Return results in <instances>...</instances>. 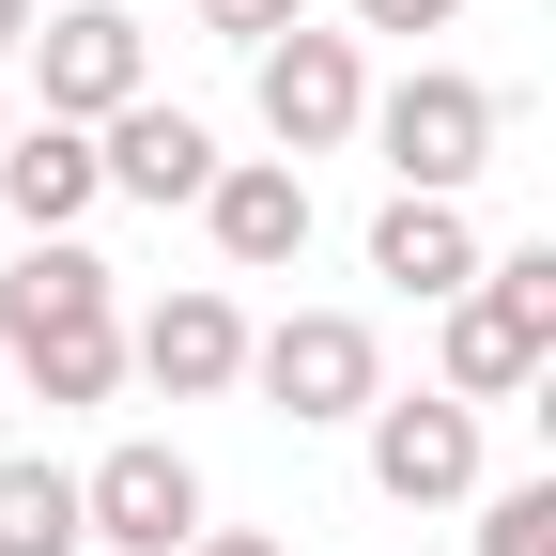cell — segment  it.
<instances>
[{"label": "cell", "mask_w": 556, "mask_h": 556, "mask_svg": "<svg viewBox=\"0 0 556 556\" xmlns=\"http://www.w3.org/2000/svg\"><path fill=\"white\" fill-rule=\"evenodd\" d=\"M0 155H16V109H0Z\"/></svg>", "instance_id": "obj_22"}, {"label": "cell", "mask_w": 556, "mask_h": 556, "mask_svg": "<svg viewBox=\"0 0 556 556\" xmlns=\"http://www.w3.org/2000/svg\"><path fill=\"white\" fill-rule=\"evenodd\" d=\"M0 356L31 371V402H109L139 371V325H124L109 263L78 232H31L16 263H0Z\"/></svg>", "instance_id": "obj_1"}, {"label": "cell", "mask_w": 556, "mask_h": 556, "mask_svg": "<svg viewBox=\"0 0 556 556\" xmlns=\"http://www.w3.org/2000/svg\"><path fill=\"white\" fill-rule=\"evenodd\" d=\"M371 278H387V294H417V309H464L495 263H479L464 201H433V186H387V217H371Z\"/></svg>", "instance_id": "obj_9"}, {"label": "cell", "mask_w": 556, "mask_h": 556, "mask_svg": "<svg viewBox=\"0 0 556 556\" xmlns=\"http://www.w3.org/2000/svg\"><path fill=\"white\" fill-rule=\"evenodd\" d=\"M340 16H356V31H402V47H417V31H448L464 0H340Z\"/></svg>", "instance_id": "obj_18"}, {"label": "cell", "mask_w": 556, "mask_h": 556, "mask_svg": "<svg viewBox=\"0 0 556 556\" xmlns=\"http://www.w3.org/2000/svg\"><path fill=\"white\" fill-rule=\"evenodd\" d=\"M31 78H47L62 124H124V109H139V16H124V0L47 16V31H31Z\"/></svg>", "instance_id": "obj_8"}, {"label": "cell", "mask_w": 556, "mask_h": 556, "mask_svg": "<svg viewBox=\"0 0 556 556\" xmlns=\"http://www.w3.org/2000/svg\"><path fill=\"white\" fill-rule=\"evenodd\" d=\"M186 556H294V541H263V526H201Z\"/></svg>", "instance_id": "obj_19"}, {"label": "cell", "mask_w": 556, "mask_h": 556, "mask_svg": "<svg viewBox=\"0 0 556 556\" xmlns=\"http://www.w3.org/2000/svg\"><path fill=\"white\" fill-rule=\"evenodd\" d=\"M93 541H109V556H186V541H201V464L155 448V433H124V448L93 464Z\"/></svg>", "instance_id": "obj_6"}, {"label": "cell", "mask_w": 556, "mask_h": 556, "mask_svg": "<svg viewBox=\"0 0 556 556\" xmlns=\"http://www.w3.org/2000/svg\"><path fill=\"white\" fill-rule=\"evenodd\" d=\"M201 31H217V47H248V62H263L278 31H309V0H201Z\"/></svg>", "instance_id": "obj_17"}, {"label": "cell", "mask_w": 556, "mask_h": 556, "mask_svg": "<svg viewBox=\"0 0 556 556\" xmlns=\"http://www.w3.org/2000/svg\"><path fill=\"white\" fill-rule=\"evenodd\" d=\"M433 356H448V387H464V402H510V387H541V371H556V356H541V340H526V325H510L495 294H464Z\"/></svg>", "instance_id": "obj_14"}, {"label": "cell", "mask_w": 556, "mask_h": 556, "mask_svg": "<svg viewBox=\"0 0 556 556\" xmlns=\"http://www.w3.org/2000/svg\"><path fill=\"white\" fill-rule=\"evenodd\" d=\"M479 294H495V309H510V325L541 340V356H556V232H526V248H510L495 278H479Z\"/></svg>", "instance_id": "obj_16"}, {"label": "cell", "mask_w": 556, "mask_h": 556, "mask_svg": "<svg viewBox=\"0 0 556 556\" xmlns=\"http://www.w3.org/2000/svg\"><path fill=\"white\" fill-rule=\"evenodd\" d=\"M248 387L294 417V433H325V417H371L387 402V340H371V309H278L263 356H248Z\"/></svg>", "instance_id": "obj_2"}, {"label": "cell", "mask_w": 556, "mask_h": 556, "mask_svg": "<svg viewBox=\"0 0 556 556\" xmlns=\"http://www.w3.org/2000/svg\"><path fill=\"white\" fill-rule=\"evenodd\" d=\"M0 201H16V232H78L109 201V124H16V155H0Z\"/></svg>", "instance_id": "obj_11"}, {"label": "cell", "mask_w": 556, "mask_h": 556, "mask_svg": "<svg viewBox=\"0 0 556 556\" xmlns=\"http://www.w3.org/2000/svg\"><path fill=\"white\" fill-rule=\"evenodd\" d=\"M217 124H201V109H155V93H139L124 124H109V186L124 201H155V217H170V201H217Z\"/></svg>", "instance_id": "obj_12"}, {"label": "cell", "mask_w": 556, "mask_h": 556, "mask_svg": "<svg viewBox=\"0 0 556 556\" xmlns=\"http://www.w3.org/2000/svg\"><path fill=\"white\" fill-rule=\"evenodd\" d=\"M371 495L387 510H464L479 495V402L464 387H417V402L387 387L371 402Z\"/></svg>", "instance_id": "obj_4"}, {"label": "cell", "mask_w": 556, "mask_h": 556, "mask_svg": "<svg viewBox=\"0 0 556 556\" xmlns=\"http://www.w3.org/2000/svg\"><path fill=\"white\" fill-rule=\"evenodd\" d=\"M356 124H371L356 31H278V47H263V139H278V155H340Z\"/></svg>", "instance_id": "obj_5"}, {"label": "cell", "mask_w": 556, "mask_h": 556, "mask_svg": "<svg viewBox=\"0 0 556 556\" xmlns=\"http://www.w3.org/2000/svg\"><path fill=\"white\" fill-rule=\"evenodd\" d=\"M201 232H217L232 278H278V263L309 248V170H294V155H232L217 201H201Z\"/></svg>", "instance_id": "obj_10"}, {"label": "cell", "mask_w": 556, "mask_h": 556, "mask_svg": "<svg viewBox=\"0 0 556 556\" xmlns=\"http://www.w3.org/2000/svg\"><path fill=\"white\" fill-rule=\"evenodd\" d=\"M78 541H93V464L16 448L0 464V556H78Z\"/></svg>", "instance_id": "obj_13"}, {"label": "cell", "mask_w": 556, "mask_h": 556, "mask_svg": "<svg viewBox=\"0 0 556 556\" xmlns=\"http://www.w3.org/2000/svg\"><path fill=\"white\" fill-rule=\"evenodd\" d=\"M479 556H556V464H541V479H495V495H479Z\"/></svg>", "instance_id": "obj_15"}, {"label": "cell", "mask_w": 556, "mask_h": 556, "mask_svg": "<svg viewBox=\"0 0 556 556\" xmlns=\"http://www.w3.org/2000/svg\"><path fill=\"white\" fill-rule=\"evenodd\" d=\"M248 356H263V325L217 294V278H186V294H155V309H139V371H155L170 402H217V387H248Z\"/></svg>", "instance_id": "obj_7"}, {"label": "cell", "mask_w": 556, "mask_h": 556, "mask_svg": "<svg viewBox=\"0 0 556 556\" xmlns=\"http://www.w3.org/2000/svg\"><path fill=\"white\" fill-rule=\"evenodd\" d=\"M31 31H47V16H31V0H0V62H16V47H31Z\"/></svg>", "instance_id": "obj_20"}, {"label": "cell", "mask_w": 556, "mask_h": 556, "mask_svg": "<svg viewBox=\"0 0 556 556\" xmlns=\"http://www.w3.org/2000/svg\"><path fill=\"white\" fill-rule=\"evenodd\" d=\"M371 139H387V186L464 201L479 170H495V93H479L464 62H417V78H387V93H371Z\"/></svg>", "instance_id": "obj_3"}, {"label": "cell", "mask_w": 556, "mask_h": 556, "mask_svg": "<svg viewBox=\"0 0 556 556\" xmlns=\"http://www.w3.org/2000/svg\"><path fill=\"white\" fill-rule=\"evenodd\" d=\"M541 464H556V371H541Z\"/></svg>", "instance_id": "obj_21"}]
</instances>
